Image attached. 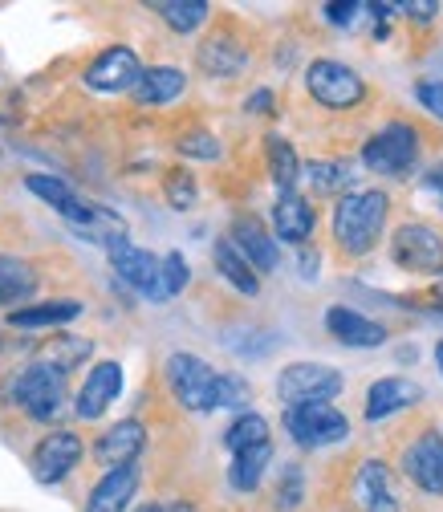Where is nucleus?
<instances>
[{"label": "nucleus", "instance_id": "obj_15", "mask_svg": "<svg viewBox=\"0 0 443 512\" xmlns=\"http://www.w3.org/2000/svg\"><path fill=\"white\" fill-rule=\"evenodd\" d=\"M143 443H147V427H143L139 419H122V423H114L106 435H98L94 460H98L102 468H126V464L139 460Z\"/></svg>", "mask_w": 443, "mask_h": 512}, {"label": "nucleus", "instance_id": "obj_13", "mask_svg": "<svg viewBox=\"0 0 443 512\" xmlns=\"http://www.w3.org/2000/svg\"><path fill=\"white\" fill-rule=\"evenodd\" d=\"M228 240L236 244V252L252 265V273H257V277H261V273H273L277 261H281L273 232H269L261 220H252V216H240V220L232 224V236H228Z\"/></svg>", "mask_w": 443, "mask_h": 512}, {"label": "nucleus", "instance_id": "obj_38", "mask_svg": "<svg viewBox=\"0 0 443 512\" xmlns=\"http://www.w3.org/2000/svg\"><path fill=\"white\" fill-rule=\"evenodd\" d=\"M419 102L435 114V118H443V82H419Z\"/></svg>", "mask_w": 443, "mask_h": 512}, {"label": "nucleus", "instance_id": "obj_21", "mask_svg": "<svg viewBox=\"0 0 443 512\" xmlns=\"http://www.w3.org/2000/svg\"><path fill=\"white\" fill-rule=\"evenodd\" d=\"M183 86H187L183 70H175V66H151V70L139 74V82L131 86V94L143 106H163V102H175L183 94Z\"/></svg>", "mask_w": 443, "mask_h": 512}, {"label": "nucleus", "instance_id": "obj_36", "mask_svg": "<svg viewBox=\"0 0 443 512\" xmlns=\"http://www.w3.org/2000/svg\"><path fill=\"white\" fill-rule=\"evenodd\" d=\"M179 151L192 155V159H220V143H216L212 135H204V131L183 135V139H179Z\"/></svg>", "mask_w": 443, "mask_h": 512}, {"label": "nucleus", "instance_id": "obj_20", "mask_svg": "<svg viewBox=\"0 0 443 512\" xmlns=\"http://www.w3.org/2000/svg\"><path fill=\"white\" fill-rule=\"evenodd\" d=\"M273 232H277V240L305 244L313 236V208H309V200L297 196V191L277 196V204H273Z\"/></svg>", "mask_w": 443, "mask_h": 512}, {"label": "nucleus", "instance_id": "obj_44", "mask_svg": "<svg viewBox=\"0 0 443 512\" xmlns=\"http://www.w3.org/2000/svg\"><path fill=\"white\" fill-rule=\"evenodd\" d=\"M139 512H163V504H147V508H139Z\"/></svg>", "mask_w": 443, "mask_h": 512}, {"label": "nucleus", "instance_id": "obj_12", "mask_svg": "<svg viewBox=\"0 0 443 512\" xmlns=\"http://www.w3.org/2000/svg\"><path fill=\"white\" fill-rule=\"evenodd\" d=\"M403 468L427 496H439L443 492V435L439 431H423L403 452Z\"/></svg>", "mask_w": 443, "mask_h": 512}, {"label": "nucleus", "instance_id": "obj_14", "mask_svg": "<svg viewBox=\"0 0 443 512\" xmlns=\"http://www.w3.org/2000/svg\"><path fill=\"white\" fill-rule=\"evenodd\" d=\"M118 395H122V366L118 362H98L82 382V391L74 399V411H78V419H102L106 407Z\"/></svg>", "mask_w": 443, "mask_h": 512}, {"label": "nucleus", "instance_id": "obj_23", "mask_svg": "<svg viewBox=\"0 0 443 512\" xmlns=\"http://www.w3.org/2000/svg\"><path fill=\"white\" fill-rule=\"evenodd\" d=\"M244 61H248V53H244V45H236L232 37H212V41L200 45V70L212 74V78H232V74H240Z\"/></svg>", "mask_w": 443, "mask_h": 512}, {"label": "nucleus", "instance_id": "obj_19", "mask_svg": "<svg viewBox=\"0 0 443 512\" xmlns=\"http://www.w3.org/2000/svg\"><path fill=\"white\" fill-rule=\"evenodd\" d=\"M326 330L342 346H358V350H370V346H383L387 342V330L383 326L370 322V317H362V313H354V309H342V305H334L326 313Z\"/></svg>", "mask_w": 443, "mask_h": 512}, {"label": "nucleus", "instance_id": "obj_40", "mask_svg": "<svg viewBox=\"0 0 443 512\" xmlns=\"http://www.w3.org/2000/svg\"><path fill=\"white\" fill-rule=\"evenodd\" d=\"M399 13H411L415 21H431L435 13H439V5H435V0H407V5H395Z\"/></svg>", "mask_w": 443, "mask_h": 512}, {"label": "nucleus", "instance_id": "obj_4", "mask_svg": "<svg viewBox=\"0 0 443 512\" xmlns=\"http://www.w3.org/2000/svg\"><path fill=\"white\" fill-rule=\"evenodd\" d=\"M419 159V135L407 122H387L366 147H362V163L374 175H391V179H407V171Z\"/></svg>", "mask_w": 443, "mask_h": 512}, {"label": "nucleus", "instance_id": "obj_11", "mask_svg": "<svg viewBox=\"0 0 443 512\" xmlns=\"http://www.w3.org/2000/svg\"><path fill=\"white\" fill-rule=\"evenodd\" d=\"M110 265L118 273V281H126L131 289L147 293L155 301V289H159V256H151L147 248H135L131 240H114L110 244Z\"/></svg>", "mask_w": 443, "mask_h": 512}, {"label": "nucleus", "instance_id": "obj_35", "mask_svg": "<svg viewBox=\"0 0 443 512\" xmlns=\"http://www.w3.org/2000/svg\"><path fill=\"white\" fill-rule=\"evenodd\" d=\"M301 492H305V488H301V472H297V468H285V472H281V484H277V508H281V512L297 508V504H301Z\"/></svg>", "mask_w": 443, "mask_h": 512}, {"label": "nucleus", "instance_id": "obj_34", "mask_svg": "<svg viewBox=\"0 0 443 512\" xmlns=\"http://www.w3.org/2000/svg\"><path fill=\"white\" fill-rule=\"evenodd\" d=\"M163 191H167V204L171 208H179V212H187L196 204V179L187 175V171H167V179H163Z\"/></svg>", "mask_w": 443, "mask_h": 512}, {"label": "nucleus", "instance_id": "obj_5", "mask_svg": "<svg viewBox=\"0 0 443 512\" xmlns=\"http://www.w3.org/2000/svg\"><path fill=\"white\" fill-rule=\"evenodd\" d=\"M285 431L297 447H330L350 435V419L330 403H301L285 407Z\"/></svg>", "mask_w": 443, "mask_h": 512}, {"label": "nucleus", "instance_id": "obj_42", "mask_svg": "<svg viewBox=\"0 0 443 512\" xmlns=\"http://www.w3.org/2000/svg\"><path fill=\"white\" fill-rule=\"evenodd\" d=\"M427 187H431V191H435V196L443 200V167H435V171L427 175Z\"/></svg>", "mask_w": 443, "mask_h": 512}, {"label": "nucleus", "instance_id": "obj_33", "mask_svg": "<svg viewBox=\"0 0 443 512\" xmlns=\"http://www.w3.org/2000/svg\"><path fill=\"white\" fill-rule=\"evenodd\" d=\"M305 179L313 183V191L334 196V191H342L350 183V171H346V163H309L305 167Z\"/></svg>", "mask_w": 443, "mask_h": 512}, {"label": "nucleus", "instance_id": "obj_9", "mask_svg": "<svg viewBox=\"0 0 443 512\" xmlns=\"http://www.w3.org/2000/svg\"><path fill=\"white\" fill-rule=\"evenodd\" d=\"M82 435L74 431H53L37 443V452H33V480L37 484H61L78 464H82Z\"/></svg>", "mask_w": 443, "mask_h": 512}, {"label": "nucleus", "instance_id": "obj_1", "mask_svg": "<svg viewBox=\"0 0 443 512\" xmlns=\"http://www.w3.org/2000/svg\"><path fill=\"white\" fill-rule=\"evenodd\" d=\"M387 212H391L387 191L366 187V191H350V196H342L338 208H334V240L342 244V252L366 256L387 228Z\"/></svg>", "mask_w": 443, "mask_h": 512}, {"label": "nucleus", "instance_id": "obj_10", "mask_svg": "<svg viewBox=\"0 0 443 512\" xmlns=\"http://www.w3.org/2000/svg\"><path fill=\"white\" fill-rule=\"evenodd\" d=\"M143 74V61L135 49H126V45H114L106 53H98L90 61V70H86V86L98 90V94H118V90H131Z\"/></svg>", "mask_w": 443, "mask_h": 512}, {"label": "nucleus", "instance_id": "obj_7", "mask_svg": "<svg viewBox=\"0 0 443 512\" xmlns=\"http://www.w3.org/2000/svg\"><path fill=\"white\" fill-rule=\"evenodd\" d=\"M342 391V374L334 366L322 362H293L281 370L277 378V395L285 407H301V403H326Z\"/></svg>", "mask_w": 443, "mask_h": 512}, {"label": "nucleus", "instance_id": "obj_30", "mask_svg": "<svg viewBox=\"0 0 443 512\" xmlns=\"http://www.w3.org/2000/svg\"><path fill=\"white\" fill-rule=\"evenodd\" d=\"M261 443H269V423H265V415H240L228 431H224V447L236 456V452H248V447H261Z\"/></svg>", "mask_w": 443, "mask_h": 512}, {"label": "nucleus", "instance_id": "obj_16", "mask_svg": "<svg viewBox=\"0 0 443 512\" xmlns=\"http://www.w3.org/2000/svg\"><path fill=\"white\" fill-rule=\"evenodd\" d=\"M354 492H358V504H362V512H403L399 488H395V480H391V468H387L383 460H366V464L358 468Z\"/></svg>", "mask_w": 443, "mask_h": 512}, {"label": "nucleus", "instance_id": "obj_8", "mask_svg": "<svg viewBox=\"0 0 443 512\" xmlns=\"http://www.w3.org/2000/svg\"><path fill=\"white\" fill-rule=\"evenodd\" d=\"M391 256H395V265L407 269V273L439 277L443 273V236L431 224H403L391 236Z\"/></svg>", "mask_w": 443, "mask_h": 512}, {"label": "nucleus", "instance_id": "obj_2", "mask_svg": "<svg viewBox=\"0 0 443 512\" xmlns=\"http://www.w3.org/2000/svg\"><path fill=\"white\" fill-rule=\"evenodd\" d=\"M9 399L25 415L49 423V419H57L61 411H66V374H57V370L33 362V366H25V370H17L9 378Z\"/></svg>", "mask_w": 443, "mask_h": 512}, {"label": "nucleus", "instance_id": "obj_37", "mask_svg": "<svg viewBox=\"0 0 443 512\" xmlns=\"http://www.w3.org/2000/svg\"><path fill=\"white\" fill-rule=\"evenodd\" d=\"M248 403V382L236 374H220V407H244Z\"/></svg>", "mask_w": 443, "mask_h": 512}, {"label": "nucleus", "instance_id": "obj_18", "mask_svg": "<svg viewBox=\"0 0 443 512\" xmlns=\"http://www.w3.org/2000/svg\"><path fill=\"white\" fill-rule=\"evenodd\" d=\"M135 492H139V468L135 464L110 468L94 484V492L86 500V512H126V508H131V500H135Z\"/></svg>", "mask_w": 443, "mask_h": 512}, {"label": "nucleus", "instance_id": "obj_28", "mask_svg": "<svg viewBox=\"0 0 443 512\" xmlns=\"http://www.w3.org/2000/svg\"><path fill=\"white\" fill-rule=\"evenodd\" d=\"M25 187L33 191V196H41L49 208H57L66 220H70V216L78 212V204H82V200L74 196V187H70L66 179H57V175H29V179H25Z\"/></svg>", "mask_w": 443, "mask_h": 512}, {"label": "nucleus", "instance_id": "obj_32", "mask_svg": "<svg viewBox=\"0 0 443 512\" xmlns=\"http://www.w3.org/2000/svg\"><path fill=\"white\" fill-rule=\"evenodd\" d=\"M187 281H192V273H187V261L179 252H167L159 261V289H155V301H167L175 293L187 289Z\"/></svg>", "mask_w": 443, "mask_h": 512}, {"label": "nucleus", "instance_id": "obj_39", "mask_svg": "<svg viewBox=\"0 0 443 512\" xmlns=\"http://www.w3.org/2000/svg\"><path fill=\"white\" fill-rule=\"evenodd\" d=\"M362 13L358 0H342V5H326V21L330 25H354V17Z\"/></svg>", "mask_w": 443, "mask_h": 512}, {"label": "nucleus", "instance_id": "obj_22", "mask_svg": "<svg viewBox=\"0 0 443 512\" xmlns=\"http://www.w3.org/2000/svg\"><path fill=\"white\" fill-rule=\"evenodd\" d=\"M82 313V301L74 297H57V301H41V305H25L9 313V326L17 330H41V326H61V322H74Z\"/></svg>", "mask_w": 443, "mask_h": 512}, {"label": "nucleus", "instance_id": "obj_24", "mask_svg": "<svg viewBox=\"0 0 443 512\" xmlns=\"http://www.w3.org/2000/svg\"><path fill=\"white\" fill-rule=\"evenodd\" d=\"M216 269H220L224 281H228L232 289H240L244 297H257V293H261V277L252 273V265L236 252L232 240H216Z\"/></svg>", "mask_w": 443, "mask_h": 512}, {"label": "nucleus", "instance_id": "obj_17", "mask_svg": "<svg viewBox=\"0 0 443 512\" xmlns=\"http://www.w3.org/2000/svg\"><path fill=\"white\" fill-rule=\"evenodd\" d=\"M419 399H423L419 382H411V378H378V382H370V391H366V419L383 423V419L415 407Z\"/></svg>", "mask_w": 443, "mask_h": 512}, {"label": "nucleus", "instance_id": "obj_27", "mask_svg": "<svg viewBox=\"0 0 443 512\" xmlns=\"http://www.w3.org/2000/svg\"><path fill=\"white\" fill-rule=\"evenodd\" d=\"M90 338H53L41 354H37V362L41 366H49V370H57V374H70V370H78L86 358H90Z\"/></svg>", "mask_w": 443, "mask_h": 512}, {"label": "nucleus", "instance_id": "obj_26", "mask_svg": "<svg viewBox=\"0 0 443 512\" xmlns=\"http://www.w3.org/2000/svg\"><path fill=\"white\" fill-rule=\"evenodd\" d=\"M269 460H273V443H261V447H248V452H236V460H232V468H228V484H232L236 492H252V488L261 484Z\"/></svg>", "mask_w": 443, "mask_h": 512}, {"label": "nucleus", "instance_id": "obj_41", "mask_svg": "<svg viewBox=\"0 0 443 512\" xmlns=\"http://www.w3.org/2000/svg\"><path fill=\"white\" fill-rule=\"evenodd\" d=\"M269 106H273V94H269V90H257V94L248 98V110H252V114H269Z\"/></svg>", "mask_w": 443, "mask_h": 512}, {"label": "nucleus", "instance_id": "obj_3", "mask_svg": "<svg viewBox=\"0 0 443 512\" xmlns=\"http://www.w3.org/2000/svg\"><path fill=\"white\" fill-rule=\"evenodd\" d=\"M167 382L187 411H216L220 407V374L196 354H171L167 358Z\"/></svg>", "mask_w": 443, "mask_h": 512}, {"label": "nucleus", "instance_id": "obj_43", "mask_svg": "<svg viewBox=\"0 0 443 512\" xmlns=\"http://www.w3.org/2000/svg\"><path fill=\"white\" fill-rule=\"evenodd\" d=\"M435 362H439V374H443V342L435 346Z\"/></svg>", "mask_w": 443, "mask_h": 512}, {"label": "nucleus", "instance_id": "obj_25", "mask_svg": "<svg viewBox=\"0 0 443 512\" xmlns=\"http://www.w3.org/2000/svg\"><path fill=\"white\" fill-rule=\"evenodd\" d=\"M33 289H37L33 265H25L21 256H0V305H17L33 297Z\"/></svg>", "mask_w": 443, "mask_h": 512}, {"label": "nucleus", "instance_id": "obj_31", "mask_svg": "<svg viewBox=\"0 0 443 512\" xmlns=\"http://www.w3.org/2000/svg\"><path fill=\"white\" fill-rule=\"evenodd\" d=\"M155 9H159V17L175 33H192V29H200L208 21V5H204V0H167V5H155Z\"/></svg>", "mask_w": 443, "mask_h": 512}, {"label": "nucleus", "instance_id": "obj_29", "mask_svg": "<svg viewBox=\"0 0 443 512\" xmlns=\"http://www.w3.org/2000/svg\"><path fill=\"white\" fill-rule=\"evenodd\" d=\"M269 171H273V183L277 191L285 196V191H297V179H301V163H297V151L281 139V135H269Z\"/></svg>", "mask_w": 443, "mask_h": 512}, {"label": "nucleus", "instance_id": "obj_6", "mask_svg": "<svg viewBox=\"0 0 443 512\" xmlns=\"http://www.w3.org/2000/svg\"><path fill=\"white\" fill-rule=\"evenodd\" d=\"M305 86H309L313 98H318L322 106H330V110H350V106H358V102L366 98V82H362L350 66L334 61V57L309 61Z\"/></svg>", "mask_w": 443, "mask_h": 512}]
</instances>
